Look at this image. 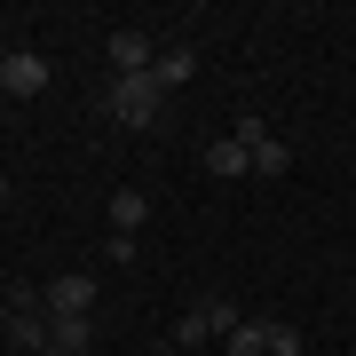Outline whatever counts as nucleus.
I'll return each instance as SVG.
<instances>
[{
    "mask_svg": "<svg viewBox=\"0 0 356 356\" xmlns=\"http://www.w3.org/2000/svg\"><path fill=\"white\" fill-rule=\"evenodd\" d=\"M159 103H166V88L151 72H135V79H111V88H103V119H111V127H151Z\"/></svg>",
    "mask_w": 356,
    "mask_h": 356,
    "instance_id": "nucleus-1",
    "label": "nucleus"
},
{
    "mask_svg": "<svg viewBox=\"0 0 356 356\" xmlns=\"http://www.w3.org/2000/svg\"><path fill=\"white\" fill-rule=\"evenodd\" d=\"M40 309H48V317H95V277H88V269L40 277Z\"/></svg>",
    "mask_w": 356,
    "mask_h": 356,
    "instance_id": "nucleus-2",
    "label": "nucleus"
},
{
    "mask_svg": "<svg viewBox=\"0 0 356 356\" xmlns=\"http://www.w3.org/2000/svg\"><path fill=\"white\" fill-rule=\"evenodd\" d=\"M40 88H48V56H40V48H8V56H0V95H8V103H32Z\"/></svg>",
    "mask_w": 356,
    "mask_h": 356,
    "instance_id": "nucleus-3",
    "label": "nucleus"
},
{
    "mask_svg": "<svg viewBox=\"0 0 356 356\" xmlns=\"http://www.w3.org/2000/svg\"><path fill=\"white\" fill-rule=\"evenodd\" d=\"M111 64H119V79L151 72V64H159V40H151V32H135V24H119V32H111Z\"/></svg>",
    "mask_w": 356,
    "mask_h": 356,
    "instance_id": "nucleus-4",
    "label": "nucleus"
},
{
    "mask_svg": "<svg viewBox=\"0 0 356 356\" xmlns=\"http://www.w3.org/2000/svg\"><path fill=\"white\" fill-rule=\"evenodd\" d=\"M88 341H95V317H48V348L40 356H79Z\"/></svg>",
    "mask_w": 356,
    "mask_h": 356,
    "instance_id": "nucleus-5",
    "label": "nucleus"
},
{
    "mask_svg": "<svg viewBox=\"0 0 356 356\" xmlns=\"http://www.w3.org/2000/svg\"><path fill=\"white\" fill-rule=\"evenodd\" d=\"M206 175H222V182H238V175H254V151H245L238 135H222L214 151H206Z\"/></svg>",
    "mask_w": 356,
    "mask_h": 356,
    "instance_id": "nucleus-6",
    "label": "nucleus"
},
{
    "mask_svg": "<svg viewBox=\"0 0 356 356\" xmlns=\"http://www.w3.org/2000/svg\"><path fill=\"white\" fill-rule=\"evenodd\" d=\"M103 214H111L119 238H135V229L151 222V198H143V191H111V206H103Z\"/></svg>",
    "mask_w": 356,
    "mask_h": 356,
    "instance_id": "nucleus-7",
    "label": "nucleus"
},
{
    "mask_svg": "<svg viewBox=\"0 0 356 356\" xmlns=\"http://www.w3.org/2000/svg\"><path fill=\"white\" fill-rule=\"evenodd\" d=\"M206 341H214V317H206V301H191V309H182V325H175V341H166V348H206Z\"/></svg>",
    "mask_w": 356,
    "mask_h": 356,
    "instance_id": "nucleus-8",
    "label": "nucleus"
},
{
    "mask_svg": "<svg viewBox=\"0 0 356 356\" xmlns=\"http://www.w3.org/2000/svg\"><path fill=\"white\" fill-rule=\"evenodd\" d=\"M191 72H198V56H191V48H159V64H151V79H159V88H182Z\"/></svg>",
    "mask_w": 356,
    "mask_h": 356,
    "instance_id": "nucleus-9",
    "label": "nucleus"
},
{
    "mask_svg": "<svg viewBox=\"0 0 356 356\" xmlns=\"http://www.w3.org/2000/svg\"><path fill=\"white\" fill-rule=\"evenodd\" d=\"M222 348H229V356H269V348H261V325H245V317L222 332Z\"/></svg>",
    "mask_w": 356,
    "mask_h": 356,
    "instance_id": "nucleus-10",
    "label": "nucleus"
},
{
    "mask_svg": "<svg viewBox=\"0 0 356 356\" xmlns=\"http://www.w3.org/2000/svg\"><path fill=\"white\" fill-rule=\"evenodd\" d=\"M285 166H293V151H285L277 135H269V143H254V175H285Z\"/></svg>",
    "mask_w": 356,
    "mask_h": 356,
    "instance_id": "nucleus-11",
    "label": "nucleus"
},
{
    "mask_svg": "<svg viewBox=\"0 0 356 356\" xmlns=\"http://www.w3.org/2000/svg\"><path fill=\"white\" fill-rule=\"evenodd\" d=\"M261 348L269 356H301V332H293V325H261Z\"/></svg>",
    "mask_w": 356,
    "mask_h": 356,
    "instance_id": "nucleus-12",
    "label": "nucleus"
},
{
    "mask_svg": "<svg viewBox=\"0 0 356 356\" xmlns=\"http://www.w3.org/2000/svg\"><path fill=\"white\" fill-rule=\"evenodd\" d=\"M0 206H8V175H0Z\"/></svg>",
    "mask_w": 356,
    "mask_h": 356,
    "instance_id": "nucleus-13",
    "label": "nucleus"
},
{
    "mask_svg": "<svg viewBox=\"0 0 356 356\" xmlns=\"http://www.w3.org/2000/svg\"><path fill=\"white\" fill-rule=\"evenodd\" d=\"M166 356H175V348H166Z\"/></svg>",
    "mask_w": 356,
    "mask_h": 356,
    "instance_id": "nucleus-14",
    "label": "nucleus"
}]
</instances>
